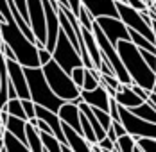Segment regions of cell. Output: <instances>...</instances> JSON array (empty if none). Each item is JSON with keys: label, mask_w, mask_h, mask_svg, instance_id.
Returning <instances> with one entry per match:
<instances>
[{"label": "cell", "mask_w": 156, "mask_h": 152, "mask_svg": "<svg viewBox=\"0 0 156 152\" xmlns=\"http://www.w3.org/2000/svg\"><path fill=\"white\" fill-rule=\"evenodd\" d=\"M117 52L122 59V64L126 66L127 74H129V79L131 82L138 84L145 90L153 91L156 86V75L154 72L147 66L145 59L142 57L138 47L135 45L131 40H120L117 43Z\"/></svg>", "instance_id": "obj_1"}, {"label": "cell", "mask_w": 156, "mask_h": 152, "mask_svg": "<svg viewBox=\"0 0 156 152\" xmlns=\"http://www.w3.org/2000/svg\"><path fill=\"white\" fill-rule=\"evenodd\" d=\"M0 36H2V41H5L13 48L16 61L22 66H41L40 59H38V47H36V43L31 41L22 32V29L16 25L15 20H11V22L2 20L0 22Z\"/></svg>", "instance_id": "obj_2"}, {"label": "cell", "mask_w": 156, "mask_h": 152, "mask_svg": "<svg viewBox=\"0 0 156 152\" xmlns=\"http://www.w3.org/2000/svg\"><path fill=\"white\" fill-rule=\"evenodd\" d=\"M23 72H25V77H27L29 95H31L32 102L58 113L59 106H61L65 100L59 98L54 91L50 90L47 79L43 75L41 66H23Z\"/></svg>", "instance_id": "obj_3"}, {"label": "cell", "mask_w": 156, "mask_h": 152, "mask_svg": "<svg viewBox=\"0 0 156 152\" xmlns=\"http://www.w3.org/2000/svg\"><path fill=\"white\" fill-rule=\"evenodd\" d=\"M41 70H43V75L47 79L50 90L54 91L59 98H63V100H74V98L79 97L81 88L76 86V82L72 81L70 74H66L54 59H50L48 63L41 64Z\"/></svg>", "instance_id": "obj_4"}, {"label": "cell", "mask_w": 156, "mask_h": 152, "mask_svg": "<svg viewBox=\"0 0 156 152\" xmlns=\"http://www.w3.org/2000/svg\"><path fill=\"white\" fill-rule=\"evenodd\" d=\"M52 59L56 61L66 74H70L76 66H81L83 64V59L79 56V50L72 45V41L66 38V34L61 29L58 32V41H56L54 50H52Z\"/></svg>", "instance_id": "obj_5"}, {"label": "cell", "mask_w": 156, "mask_h": 152, "mask_svg": "<svg viewBox=\"0 0 156 152\" xmlns=\"http://www.w3.org/2000/svg\"><path fill=\"white\" fill-rule=\"evenodd\" d=\"M117 4V11H119V18L124 22L126 25L129 27V29L136 30V32H140L142 36H145L149 41H153L156 45V38H154V32L151 29V25L144 20V16L140 15V11L136 9V7H133V5H129V4H126V2H120V0H117L115 2Z\"/></svg>", "instance_id": "obj_6"}, {"label": "cell", "mask_w": 156, "mask_h": 152, "mask_svg": "<svg viewBox=\"0 0 156 152\" xmlns=\"http://www.w3.org/2000/svg\"><path fill=\"white\" fill-rule=\"evenodd\" d=\"M119 115H120L122 125L126 127V133H129L133 136L156 138V122H147L144 118H138L127 107L120 106V104H119Z\"/></svg>", "instance_id": "obj_7"}, {"label": "cell", "mask_w": 156, "mask_h": 152, "mask_svg": "<svg viewBox=\"0 0 156 152\" xmlns=\"http://www.w3.org/2000/svg\"><path fill=\"white\" fill-rule=\"evenodd\" d=\"M27 15H29V27H31L36 41H41L45 45V40H47V25H45L43 2L41 0H27Z\"/></svg>", "instance_id": "obj_8"}, {"label": "cell", "mask_w": 156, "mask_h": 152, "mask_svg": "<svg viewBox=\"0 0 156 152\" xmlns=\"http://www.w3.org/2000/svg\"><path fill=\"white\" fill-rule=\"evenodd\" d=\"M95 23L101 27V30L108 36V40L113 45H117L120 40H131L127 25L119 16H99L95 18Z\"/></svg>", "instance_id": "obj_9"}, {"label": "cell", "mask_w": 156, "mask_h": 152, "mask_svg": "<svg viewBox=\"0 0 156 152\" xmlns=\"http://www.w3.org/2000/svg\"><path fill=\"white\" fill-rule=\"evenodd\" d=\"M5 66H7L9 81L15 86L18 98H31V95H29V84H27V77H25V72H23V66L16 59H7V57H5Z\"/></svg>", "instance_id": "obj_10"}, {"label": "cell", "mask_w": 156, "mask_h": 152, "mask_svg": "<svg viewBox=\"0 0 156 152\" xmlns=\"http://www.w3.org/2000/svg\"><path fill=\"white\" fill-rule=\"evenodd\" d=\"M115 2L117 0H81V5L86 7V11L95 20L99 16H119Z\"/></svg>", "instance_id": "obj_11"}, {"label": "cell", "mask_w": 156, "mask_h": 152, "mask_svg": "<svg viewBox=\"0 0 156 152\" xmlns=\"http://www.w3.org/2000/svg\"><path fill=\"white\" fill-rule=\"evenodd\" d=\"M79 97H81V100H83V102H86V104H90V106L108 111V107H109V95H108V91L104 90V86H102V84L95 86L94 90H81V91H79Z\"/></svg>", "instance_id": "obj_12"}, {"label": "cell", "mask_w": 156, "mask_h": 152, "mask_svg": "<svg viewBox=\"0 0 156 152\" xmlns=\"http://www.w3.org/2000/svg\"><path fill=\"white\" fill-rule=\"evenodd\" d=\"M58 115H59V118L61 122L65 123H68L74 131H77L83 134V131H81V122H79V116H81V111H79V106L76 102H72V100H65L59 109H58Z\"/></svg>", "instance_id": "obj_13"}, {"label": "cell", "mask_w": 156, "mask_h": 152, "mask_svg": "<svg viewBox=\"0 0 156 152\" xmlns=\"http://www.w3.org/2000/svg\"><path fill=\"white\" fill-rule=\"evenodd\" d=\"M63 133H65V140H66L70 150L79 152V150H90V149H92V143L83 136L81 133L74 131V129H72L68 123H65V122H63Z\"/></svg>", "instance_id": "obj_14"}, {"label": "cell", "mask_w": 156, "mask_h": 152, "mask_svg": "<svg viewBox=\"0 0 156 152\" xmlns=\"http://www.w3.org/2000/svg\"><path fill=\"white\" fill-rule=\"evenodd\" d=\"M115 100H117L120 106L127 107V109H131V107H135V106H138V104L144 102L140 97L131 90V88H129V84H122V82H120V84H119V88H117Z\"/></svg>", "instance_id": "obj_15"}, {"label": "cell", "mask_w": 156, "mask_h": 152, "mask_svg": "<svg viewBox=\"0 0 156 152\" xmlns=\"http://www.w3.org/2000/svg\"><path fill=\"white\" fill-rule=\"evenodd\" d=\"M81 36H83L84 45H86V52H88V56H90L92 61H94V66H95V68H99V64H101V61H102V56H101L99 45H97V41H95L94 32L81 27Z\"/></svg>", "instance_id": "obj_16"}, {"label": "cell", "mask_w": 156, "mask_h": 152, "mask_svg": "<svg viewBox=\"0 0 156 152\" xmlns=\"http://www.w3.org/2000/svg\"><path fill=\"white\" fill-rule=\"evenodd\" d=\"M25 136H27V147L31 152H43V143L40 138V129L32 125L31 122H25Z\"/></svg>", "instance_id": "obj_17"}, {"label": "cell", "mask_w": 156, "mask_h": 152, "mask_svg": "<svg viewBox=\"0 0 156 152\" xmlns=\"http://www.w3.org/2000/svg\"><path fill=\"white\" fill-rule=\"evenodd\" d=\"M25 122H27V120L9 115V116H7V122L4 123V127H5V131L13 133L18 140H22V141L27 145V136H25Z\"/></svg>", "instance_id": "obj_18"}, {"label": "cell", "mask_w": 156, "mask_h": 152, "mask_svg": "<svg viewBox=\"0 0 156 152\" xmlns=\"http://www.w3.org/2000/svg\"><path fill=\"white\" fill-rule=\"evenodd\" d=\"M2 141H4V147H5V150L7 152H15V150L29 152V147H27L22 140H18L13 133H9V131H4Z\"/></svg>", "instance_id": "obj_19"}, {"label": "cell", "mask_w": 156, "mask_h": 152, "mask_svg": "<svg viewBox=\"0 0 156 152\" xmlns=\"http://www.w3.org/2000/svg\"><path fill=\"white\" fill-rule=\"evenodd\" d=\"M40 138L43 143V152H61V141L52 133H41L40 131Z\"/></svg>", "instance_id": "obj_20"}, {"label": "cell", "mask_w": 156, "mask_h": 152, "mask_svg": "<svg viewBox=\"0 0 156 152\" xmlns=\"http://www.w3.org/2000/svg\"><path fill=\"white\" fill-rule=\"evenodd\" d=\"M115 143H117V147H119L120 152H138V149H136V140H135L133 134H129V133H124L122 136H119L115 140Z\"/></svg>", "instance_id": "obj_21"}, {"label": "cell", "mask_w": 156, "mask_h": 152, "mask_svg": "<svg viewBox=\"0 0 156 152\" xmlns=\"http://www.w3.org/2000/svg\"><path fill=\"white\" fill-rule=\"evenodd\" d=\"M2 109H5L9 115H13V116H18V118H23V120H27V115H25V111H23V106H22V100L16 97V98H7V102H5V106L2 107Z\"/></svg>", "instance_id": "obj_22"}, {"label": "cell", "mask_w": 156, "mask_h": 152, "mask_svg": "<svg viewBox=\"0 0 156 152\" xmlns=\"http://www.w3.org/2000/svg\"><path fill=\"white\" fill-rule=\"evenodd\" d=\"M99 70L97 68H86L84 70V81H83V88L81 90H94L95 86H99Z\"/></svg>", "instance_id": "obj_23"}, {"label": "cell", "mask_w": 156, "mask_h": 152, "mask_svg": "<svg viewBox=\"0 0 156 152\" xmlns=\"http://www.w3.org/2000/svg\"><path fill=\"white\" fill-rule=\"evenodd\" d=\"M79 122H81V131H83V136L86 138L92 145L97 143V138H95V133H94V127H92V123L88 122V118L81 113V116H79Z\"/></svg>", "instance_id": "obj_24"}, {"label": "cell", "mask_w": 156, "mask_h": 152, "mask_svg": "<svg viewBox=\"0 0 156 152\" xmlns=\"http://www.w3.org/2000/svg\"><path fill=\"white\" fill-rule=\"evenodd\" d=\"M136 149H138V152H156V138L138 136L136 138Z\"/></svg>", "instance_id": "obj_25"}, {"label": "cell", "mask_w": 156, "mask_h": 152, "mask_svg": "<svg viewBox=\"0 0 156 152\" xmlns=\"http://www.w3.org/2000/svg\"><path fill=\"white\" fill-rule=\"evenodd\" d=\"M77 20H79V23H81V27L83 29H88V30H92L94 29V18H92V15L86 11V7H79V13H77Z\"/></svg>", "instance_id": "obj_26"}, {"label": "cell", "mask_w": 156, "mask_h": 152, "mask_svg": "<svg viewBox=\"0 0 156 152\" xmlns=\"http://www.w3.org/2000/svg\"><path fill=\"white\" fill-rule=\"evenodd\" d=\"M92 109H94V115L97 116V120H99V123L104 127V129H108L109 125H111V116H109L108 111H104V109H99V107H94L92 106Z\"/></svg>", "instance_id": "obj_27"}, {"label": "cell", "mask_w": 156, "mask_h": 152, "mask_svg": "<svg viewBox=\"0 0 156 152\" xmlns=\"http://www.w3.org/2000/svg\"><path fill=\"white\" fill-rule=\"evenodd\" d=\"M84 70H86V66H76L72 72H70V77H72V81L76 82V86L77 88H83V81H84Z\"/></svg>", "instance_id": "obj_28"}, {"label": "cell", "mask_w": 156, "mask_h": 152, "mask_svg": "<svg viewBox=\"0 0 156 152\" xmlns=\"http://www.w3.org/2000/svg\"><path fill=\"white\" fill-rule=\"evenodd\" d=\"M22 100V106H23V111L27 115V120L29 118H34L36 116V104L32 102V98H20Z\"/></svg>", "instance_id": "obj_29"}, {"label": "cell", "mask_w": 156, "mask_h": 152, "mask_svg": "<svg viewBox=\"0 0 156 152\" xmlns=\"http://www.w3.org/2000/svg\"><path fill=\"white\" fill-rule=\"evenodd\" d=\"M142 54V57L145 59V63H147V66L154 72L156 70V54H153V52H149V50H145V48H138Z\"/></svg>", "instance_id": "obj_30"}, {"label": "cell", "mask_w": 156, "mask_h": 152, "mask_svg": "<svg viewBox=\"0 0 156 152\" xmlns=\"http://www.w3.org/2000/svg\"><path fill=\"white\" fill-rule=\"evenodd\" d=\"M13 4H15L16 11L22 15V18L29 23V15H27V0H13Z\"/></svg>", "instance_id": "obj_31"}, {"label": "cell", "mask_w": 156, "mask_h": 152, "mask_svg": "<svg viewBox=\"0 0 156 152\" xmlns=\"http://www.w3.org/2000/svg\"><path fill=\"white\" fill-rule=\"evenodd\" d=\"M108 113H109V116H111V120H120V115H119V102L115 100V97H109Z\"/></svg>", "instance_id": "obj_32"}, {"label": "cell", "mask_w": 156, "mask_h": 152, "mask_svg": "<svg viewBox=\"0 0 156 152\" xmlns=\"http://www.w3.org/2000/svg\"><path fill=\"white\" fill-rule=\"evenodd\" d=\"M113 143H115V141H111V140H109L108 136L101 138V140L97 141L99 149H101V150H104V152H113Z\"/></svg>", "instance_id": "obj_33"}, {"label": "cell", "mask_w": 156, "mask_h": 152, "mask_svg": "<svg viewBox=\"0 0 156 152\" xmlns=\"http://www.w3.org/2000/svg\"><path fill=\"white\" fill-rule=\"evenodd\" d=\"M38 59H40V64H45V63H48V61L52 59V52L47 50L45 47L38 48Z\"/></svg>", "instance_id": "obj_34"}, {"label": "cell", "mask_w": 156, "mask_h": 152, "mask_svg": "<svg viewBox=\"0 0 156 152\" xmlns=\"http://www.w3.org/2000/svg\"><path fill=\"white\" fill-rule=\"evenodd\" d=\"M99 74H106V75H115V72H113V66L109 64V61L102 59L101 61V64H99Z\"/></svg>", "instance_id": "obj_35"}, {"label": "cell", "mask_w": 156, "mask_h": 152, "mask_svg": "<svg viewBox=\"0 0 156 152\" xmlns=\"http://www.w3.org/2000/svg\"><path fill=\"white\" fill-rule=\"evenodd\" d=\"M0 52L4 54V57H7V59H16L15 52H13V48L7 45L5 41H2V45H0Z\"/></svg>", "instance_id": "obj_36"}, {"label": "cell", "mask_w": 156, "mask_h": 152, "mask_svg": "<svg viewBox=\"0 0 156 152\" xmlns=\"http://www.w3.org/2000/svg\"><path fill=\"white\" fill-rule=\"evenodd\" d=\"M111 127H113V131H115L117 138L122 136V134L126 133V127L122 125V122H120V120H111Z\"/></svg>", "instance_id": "obj_37"}, {"label": "cell", "mask_w": 156, "mask_h": 152, "mask_svg": "<svg viewBox=\"0 0 156 152\" xmlns=\"http://www.w3.org/2000/svg\"><path fill=\"white\" fill-rule=\"evenodd\" d=\"M68 7H70V11H72L74 15L77 16L79 7H81V0H68Z\"/></svg>", "instance_id": "obj_38"}, {"label": "cell", "mask_w": 156, "mask_h": 152, "mask_svg": "<svg viewBox=\"0 0 156 152\" xmlns=\"http://www.w3.org/2000/svg\"><path fill=\"white\" fill-rule=\"evenodd\" d=\"M18 95H16V90L15 86H13V82L9 81V84H7V98H16Z\"/></svg>", "instance_id": "obj_39"}, {"label": "cell", "mask_w": 156, "mask_h": 152, "mask_svg": "<svg viewBox=\"0 0 156 152\" xmlns=\"http://www.w3.org/2000/svg\"><path fill=\"white\" fill-rule=\"evenodd\" d=\"M147 102H151L153 106H156V90L149 91V97H147Z\"/></svg>", "instance_id": "obj_40"}, {"label": "cell", "mask_w": 156, "mask_h": 152, "mask_svg": "<svg viewBox=\"0 0 156 152\" xmlns=\"http://www.w3.org/2000/svg\"><path fill=\"white\" fill-rule=\"evenodd\" d=\"M4 131H5V127L0 123V140H2V136H4Z\"/></svg>", "instance_id": "obj_41"}, {"label": "cell", "mask_w": 156, "mask_h": 152, "mask_svg": "<svg viewBox=\"0 0 156 152\" xmlns=\"http://www.w3.org/2000/svg\"><path fill=\"white\" fill-rule=\"evenodd\" d=\"M0 45H2V36H0Z\"/></svg>", "instance_id": "obj_42"}, {"label": "cell", "mask_w": 156, "mask_h": 152, "mask_svg": "<svg viewBox=\"0 0 156 152\" xmlns=\"http://www.w3.org/2000/svg\"><path fill=\"white\" fill-rule=\"evenodd\" d=\"M153 2H154V4H156V0H153Z\"/></svg>", "instance_id": "obj_43"}, {"label": "cell", "mask_w": 156, "mask_h": 152, "mask_svg": "<svg viewBox=\"0 0 156 152\" xmlns=\"http://www.w3.org/2000/svg\"><path fill=\"white\" fill-rule=\"evenodd\" d=\"M154 75H156V70H154Z\"/></svg>", "instance_id": "obj_44"}, {"label": "cell", "mask_w": 156, "mask_h": 152, "mask_svg": "<svg viewBox=\"0 0 156 152\" xmlns=\"http://www.w3.org/2000/svg\"><path fill=\"white\" fill-rule=\"evenodd\" d=\"M154 90H156V86H154Z\"/></svg>", "instance_id": "obj_45"}]
</instances>
